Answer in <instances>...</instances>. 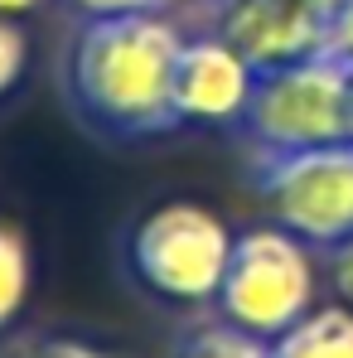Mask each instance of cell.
<instances>
[{
  "label": "cell",
  "instance_id": "5b68a950",
  "mask_svg": "<svg viewBox=\"0 0 353 358\" xmlns=\"http://www.w3.org/2000/svg\"><path fill=\"white\" fill-rule=\"evenodd\" d=\"M252 194L266 203L271 223L324 252L353 238V141H329L310 150L252 155Z\"/></svg>",
  "mask_w": 353,
  "mask_h": 358
},
{
  "label": "cell",
  "instance_id": "5bb4252c",
  "mask_svg": "<svg viewBox=\"0 0 353 358\" xmlns=\"http://www.w3.org/2000/svg\"><path fill=\"white\" fill-rule=\"evenodd\" d=\"M78 20H107V15H131V10H165V0H63Z\"/></svg>",
  "mask_w": 353,
  "mask_h": 358
},
{
  "label": "cell",
  "instance_id": "30bf717a",
  "mask_svg": "<svg viewBox=\"0 0 353 358\" xmlns=\"http://www.w3.org/2000/svg\"><path fill=\"white\" fill-rule=\"evenodd\" d=\"M170 358H271V344L228 324V320H218V324H203V329L184 334Z\"/></svg>",
  "mask_w": 353,
  "mask_h": 358
},
{
  "label": "cell",
  "instance_id": "7c38bea8",
  "mask_svg": "<svg viewBox=\"0 0 353 358\" xmlns=\"http://www.w3.org/2000/svg\"><path fill=\"white\" fill-rule=\"evenodd\" d=\"M15 358H112L107 349L87 344V339H68V334H49V339H34L24 344Z\"/></svg>",
  "mask_w": 353,
  "mask_h": 358
},
{
  "label": "cell",
  "instance_id": "ac0fdd59",
  "mask_svg": "<svg viewBox=\"0 0 353 358\" xmlns=\"http://www.w3.org/2000/svg\"><path fill=\"white\" fill-rule=\"evenodd\" d=\"M349 141H353V78H349Z\"/></svg>",
  "mask_w": 353,
  "mask_h": 358
},
{
  "label": "cell",
  "instance_id": "d6986e66",
  "mask_svg": "<svg viewBox=\"0 0 353 358\" xmlns=\"http://www.w3.org/2000/svg\"><path fill=\"white\" fill-rule=\"evenodd\" d=\"M170 5H179V0H165V10H170Z\"/></svg>",
  "mask_w": 353,
  "mask_h": 358
},
{
  "label": "cell",
  "instance_id": "3957f363",
  "mask_svg": "<svg viewBox=\"0 0 353 358\" xmlns=\"http://www.w3.org/2000/svg\"><path fill=\"white\" fill-rule=\"evenodd\" d=\"M349 78L353 63H344L329 49L257 73L252 102L237 121L252 155L349 141Z\"/></svg>",
  "mask_w": 353,
  "mask_h": 358
},
{
  "label": "cell",
  "instance_id": "e0dca14e",
  "mask_svg": "<svg viewBox=\"0 0 353 358\" xmlns=\"http://www.w3.org/2000/svg\"><path fill=\"white\" fill-rule=\"evenodd\" d=\"M300 5H310V10H319V15H324V20H329V15H334V10H339V0H300Z\"/></svg>",
  "mask_w": 353,
  "mask_h": 358
},
{
  "label": "cell",
  "instance_id": "9a60e30c",
  "mask_svg": "<svg viewBox=\"0 0 353 358\" xmlns=\"http://www.w3.org/2000/svg\"><path fill=\"white\" fill-rule=\"evenodd\" d=\"M329 54L353 63V0H339V10L329 15Z\"/></svg>",
  "mask_w": 353,
  "mask_h": 358
},
{
  "label": "cell",
  "instance_id": "8fae6325",
  "mask_svg": "<svg viewBox=\"0 0 353 358\" xmlns=\"http://www.w3.org/2000/svg\"><path fill=\"white\" fill-rule=\"evenodd\" d=\"M24 68H29V39H24L20 20H5L0 15V97L20 87Z\"/></svg>",
  "mask_w": 353,
  "mask_h": 358
},
{
  "label": "cell",
  "instance_id": "8992f818",
  "mask_svg": "<svg viewBox=\"0 0 353 358\" xmlns=\"http://www.w3.org/2000/svg\"><path fill=\"white\" fill-rule=\"evenodd\" d=\"M257 87V68L237 54L218 29L184 34L175 63V112L179 126H237Z\"/></svg>",
  "mask_w": 353,
  "mask_h": 358
},
{
  "label": "cell",
  "instance_id": "2e32d148",
  "mask_svg": "<svg viewBox=\"0 0 353 358\" xmlns=\"http://www.w3.org/2000/svg\"><path fill=\"white\" fill-rule=\"evenodd\" d=\"M39 5H44V0H0V15H5V20H24V15L39 10Z\"/></svg>",
  "mask_w": 353,
  "mask_h": 358
},
{
  "label": "cell",
  "instance_id": "9c48e42d",
  "mask_svg": "<svg viewBox=\"0 0 353 358\" xmlns=\"http://www.w3.org/2000/svg\"><path fill=\"white\" fill-rule=\"evenodd\" d=\"M29 281H34V262H29V242L20 228L0 223V334L15 324V315L29 300Z\"/></svg>",
  "mask_w": 353,
  "mask_h": 358
},
{
  "label": "cell",
  "instance_id": "52a82bcc",
  "mask_svg": "<svg viewBox=\"0 0 353 358\" xmlns=\"http://www.w3.org/2000/svg\"><path fill=\"white\" fill-rule=\"evenodd\" d=\"M213 29L257 73L329 49V20L300 0H208Z\"/></svg>",
  "mask_w": 353,
  "mask_h": 358
},
{
  "label": "cell",
  "instance_id": "6da1fadb",
  "mask_svg": "<svg viewBox=\"0 0 353 358\" xmlns=\"http://www.w3.org/2000/svg\"><path fill=\"white\" fill-rule=\"evenodd\" d=\"M179 49H184V29L165 10L78 20L63 54V92L73 117L121 145L179 131Z\"/></svg>",
  "mask_w": 353,
  "mask_h": 358
},
{
  "label": "cell",
  "instance_id": "7a4b0ae2",
  "mask_svg": "<svg viewBox=\"0 0 353 358\" xmlns=\"http://www.w3.org/2000/svg\"><path fill=\"white\" fill-rule=\"evenodd\" d=\"M228 223L194 199L150 203L126 228V271L145 296L165 305H213L233 257Z\"/></svg>",
  "mask_w": 353,
  "mask_h": 358
},
{
  "label": "cell",
  "instance_id": "ba28073f",
  "mask_svg": "<svg viewBox=\"0 0 353 358\" xmlns=\"http://www.w3.org/2000/svg\"><path fill=\"white\" fill-rule=\"evenodd\" d=\"M271 358H353V305H315L300 324L271 339Z\"/></svg>",
  "mask_w": 353,
  "mask_h": 358
},
{
  "label": "cell",
  "instance_id": "4fadbf2b",
  "mask_svg": "<svg viewBox=\"0 0 353 358\" xmlns=\"http://www.w3.org/2000/svg\"><path fill=\"white\" fill-rule=\"evenodd\" d=\"M324 276H329V291L344 305H353V238L324 247Z\"/></svg>",
  "mask_w": 353,
  "mask_h": 358
},
{
  "label": "cell",
  "instance_id": "277c9868",
  "mask_svg": "<svg viewBox=\"0 0 353 358\" xmlns=\"http://www.w3.org/2000/svg\"><path fill=\"white\" fill-rule=\"evenodd\" d=\"M310 252L315 247H305L281 223L242 228L233 238L223 291L213 300L218 320H228L266 344L281 339L291 324H300L315 310V296H319V271H315Z\"/></svg>",
  "mask_w": 353,
  "mask_h": 358
}]
</instances>
